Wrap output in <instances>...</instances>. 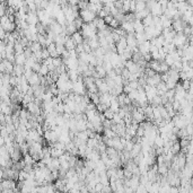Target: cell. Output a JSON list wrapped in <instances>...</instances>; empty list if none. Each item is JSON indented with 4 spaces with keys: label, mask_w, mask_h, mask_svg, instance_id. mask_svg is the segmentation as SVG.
<instances>
[{
    "label": "cell",
    "mask_w": 193,
    "mask_h": 193,
    "mask_svg": "<svg viewBox=\"0 0 193 193\" xmlns=\"http://www.w3.org/2000/svg\"><path fill=\"white\" fill-rule=\"evenodd\" d=\"M79 32L81 33L83 38H85V40H89V38H94V36L97 35V29H96L95 25H93L92 22H90V23L83 24V26H81V29H79Z\"/></svg>",
    "instance_id": "6da1fadb"
},
{
    "label": "cell",
    "mask_w": 193,
    "mask_h": 193,
    "mask_svg": "<svg viewBox=\"0 0 193 193\" xmlns=\"http://www.w3.org/2000/svg\"><path fill=\"white\" fill-rule=\"evenodd\" d=\"M96 16H97V15L95 14V13L90 11V10L87 9V8L79 10V17L81 18V20H83L84 23H90Z\"/></svg>",
    "instance_id": "7a4b0ae2"
},
{
    "label": "cell",
    "mask_w": 193,
    "mask_h": 193,
    "mask_svg": "<svg viewBox=\"0 0 193 193\" xmlns=\"http://www.w3.org/2000/svg\"><path fill=\"white\" fill-rule=\"evenodd\" d=\"M172 43H173L176 47H181L182 45H184L185 43H188V36H186V35H184L182 32L176 33L175 34V36L173 38Z\"/></svg>",
    "instance_id": "3957f363"
},
{
    "label": "cell",
    "mask_w": 193,
    "mask_h": 193,
    "mask_svg": "<svg viewBox=\"0 0 193 193\" xmlns=\"http://www.w3.org/2000/svg\"><path fill=\"white\" fill-rule=\"evenodd\" d=\"M25 20L29 23V25H36L40 22L38 15H36V11H27Z\"/></svg>",
    "instance_id": "277c9868"
},
{
    "label": "cell",
    "mask_w": 193,
    "mask_h": 193,
    "mask_svg": "<svg viewBox=\"0 0 193 193\" xmlns=\"http://www.w3.org/2000/svg\"><path fill=\"white\" fill-rule=\"evenodd\" d=\"M185 25H188V24L179 18V19H176V20H173V22H172V29H174L176 33H179V32H183V29Z\"/></svg>",
    "instance_id": "5b68a950"
},
{
    "label": "cell",
    "mask_w": 193,
    "mask_h": 193,
    "mask_svg": "<svg viewBox=\"0 0 193 193\" xmlns=\"http://www.w3.org/2000/svg\"><path fill=\"white\" fill-rule=\"evenodd\" d=\"M120 27L125 32V33H134L133 31V25H132V22H129V20H123L120 23Z\"/></svg>",
    "instance_id": "8992f818"
},
{
    "label": "cell",
    "mask_w": 193,
    "mask_h": 193,
    "mask_svg": "<svg viewBox=\"0 0 193 193\" xmlns=\"http://www.w3.org/2000/svg\"><path fill=\"white\" fill-rule=\"evenodd\" d=\"M149 11H150V14L152 16H160V15H163V8L158 4V1H156L155 4L152 5V7L149 9Z\"/></svg>",
    "instance_id": "52a82bcc"
},
{
    "label": "cell",
    "mask_w": 193,
    "mask_h": 193,
    "mask_svg": "<svg viewBox=\"0 0 193 193\" xmlns=\"http://www.w3.org/2000/svg\"><path fill=\"white\" fill-rule=\"evenodd\" d=\"M132 25H133L134 33H141V32L145 31V26H143V24L141 23L140 19H134V20L132 22Z\"/></svg>",
    "instance_id": "ba28073f"
},
{
    "label": "cell",
    "mask_w": 193,
    "mask_h": 193,
    "mask_svg": "<svg viewBox=\"0 0 193 193\" xmlns=\"http://www.w3.org/2000/svg\"><path fill=\"white\" fill-rule=\"evenodd\" d=\"M159 20L161 26H163V29H165V27H170V26H172V22H173V20L170 18H168V17H166L164 14L159 16Z\"/></svg>",
    "instance_id": "9c48e42d"
},
{
    "label": "cell",
    "mask_w": 193,
    "mask_h": 193,
    "mask_svg": "<svg viewBox=\"0 0 193 193\" xmlns=\"http://www.w3.org/2000/svg\"><path fill=\"white\" fill-rule=\"evenodd\" d=\"M29 86H34V85H40V75L38 72H33V75L29 77V79L27 80Z\"/></svg>",
    "instance_id": "30bf717a"
},
{
    "label": "cell",
    "mask_w": 193,
    "mask_h": 193,
    "mask_svg": "<svg viewBox=\"0 0 193 193\" xmlns=\"http://www.w3.org/2000/svg\"><path fill=\"white\" fill-rule=\"evenodd\" d=\"M70 38L74 40V42H75L76 44H80V43L84 42V38H83V35H81V33H80L79 31H76L74 34H71Z\"/></svg>",
    "instance_id": "8fae6325"
},
{
    "label": "cell",
    "mask_w": 193,
    "mask_h": 193,
    "mask_svg": "<svg viewBox=\"0 0 193 193\" xmlns=\"http://www.w3.org/2000/svg\"><path fill=\"white\" fill-rule=\"evenodd\" d=\"M23 74H24V65H14V69H13L11 75L20 77Z\"/></svg>",
    "instance_id": "7c38bea8"
},
{
    "label": "cell",
    "mask_w": 193,
    "mask_h": 193,
    "mask_svg": "<svg viewBox=\"0 0 193 193\" xmlns=\"http://www.w3.org/2000/svg\"><path fill=\"white\" fill-rule=\"evenodd\" d=\"M26 61V57L24 53H15V65H24Z\"/></svg>",
    "instance_id": "4fadbf2b"
},
{
    "label": "cell",
    "mask_w": 193,
    "mask_h": 193,
    "mask_svg": "<svg viewBox=\"0 0 193 193\" xmlns=\"http://www.w3.org/2000/svg\"><path fill=\"white\" fill-rule=\"evenodd\" d=\"M2 63H4V66H5L6 72L11 75V72H13V69H14V65H15V63L8 61L7 59H4V60H2Z\"/></svg>",
    "instance_id": "5bb4252c"
},
{
    "label": "cell",
    "mask_w": 193,
    "mask_h": 193,
    "mask_svg": "<svg viewBox=\"0 0 193 193\" xmlns=\"http://www.w3.org/2000/svg\"><path fill=\"white\" fill-rule=\"evenodd\" d=\"M141 23L143 24V26H151L154 25V20H152V15L148 14L146 17H143L141 19Z\"/></svg>",
    "instance_id": "9a60e30c"
},
{
    "label": "cell",
    "mask_w": 193,
    "mask_h": 193,
    "mask_svg": "<svg viewBox=\"0 0 193 193\" xmlns=\"http://www.w3.org/2000/svg\"><path fill=\"white\" fill-rule=\"evenodd\" d=\"M97 143H98V140L94 137V138H88V139H87V141H86V146L88 147V148L95 149L96 146H97Z\"/></svg>",
    "instance_id": "2e32d148"
},
{
    "label": "cell",
    "mask_w": 193,
    "mask_h": 193,
    "mask_svg": "<svg viewBox=\"0 0 193 193\" xmlns=\"http://www.w3.org/2000/svg\"><path fill=\"white\" fill-rule=\"evenodd\" d=\"M67 74H68V77H69V79L71 81H76V80L78 79V76L79 74L77 72V70H72V69H68L67 70Z\"/></svg>",
    "instance_id": "e0dca14e"
},
{
    "label": "cell",
    "mask_w": 193,
    "mask_h": 193,
    "mask_svg": "<svg viewBox=\"0 0 193 193\" xmlns=\"http://www.w3.org/2000/svg\"><path fill=\"white\" fill-rule=\"evenodd\" d=\"M95 71L97 72V75L99 76V78H105L106 77V71H105V69L103 68V66H99V65H97V66H95Z\"/></svg>",
    "instance_id": "ac0fdd59"
},
{
    "label": "cell",
    "mask_w": 193,
    "mask_h": 193,
    "mask_svg": "<svg viewBox=\"0 0 193 193\" xmlns=\"http://www.w3.org/2000/svg\"><path fill=\"white\" fill-rule=\"evenodd\" d=\"M170 150L174 154V155H176L177 152H179V150H181V146H179V140H176V141H173V143H172V146H170Z\"/></svg>",
    "instance_id": "d6986e66"
},
{
    "label": "cell",
    "mask_w": 193,
    "mask_h": 193,
    "mask_svg": "<svg viewBox=\"0 0 193 193\" xmlns=\"http://www.w3.org/2000/svg\"><path fill=\"white\" fill-rule=\"evenodd\" d=\"M23 160L25 161V164L26 165H33L34 163H36V161H34V159H33V157L29 155V152H26V154H24L23 155Z\"/></svg>",
    "instance_id": "ffe728a7"
},
{
    "label": "cell",
    "mask_w": 193,
    "mask_h": 193,
    "mask_svg": "<svg viewBox=\"0 0 193 193\" xmlns=\"http://www.w3.org/2000/svg\"><path fill=\"white\" fill-rule=\"evenodd\" d=\"M97 89H98V93H107L108 92V86L104 79L99 85H97Z\"/></svg>",
    "instance_id": "44dd1931"
},
{
    "label": "cell",
    "mask_w": 193,
    "mask_h": 193,
    "mask_svg": "<svg viewBox=\"0 0 193 193\" xmlns=\"http://www.w3.org/2000/svg\"><path fill=\"white\" fill-rule=\"evenodd\" d=\"M29 50L32 51V53H34V52L36 51H40V50H42V45L40 44L38 42H32L31 44H29Z\"/></svg>",
    "instance_id": "7402d4cb"
},
{
    "label": "cell",
    "mask_w": 193,
    "mask_h": 193,
    "mask_svg": "<svg viewBox=\"0 0 193 193\" xmlns=\"http://www.w3.org/2000/svg\"><path fill=\"white\" fill-rule=\"evenodd\" d=\"M164 139L160 137V134H157V136L155 137V139H154V145H155L156 147H163L164 146Z\"/></svg>",
    "instance_id": "603a6c76"
},
{
    "label": "cell",
    "mask_w": 193,
    "mask_h": 193,
    "mask_svg": "<svg viewBox=\"0 0 193 193\" xmlns=\"http://www.w3.org/2000/svg\"><path fill=\"white\" fill-rule=\"evenodd\" d=\"M181 85H182V87H183V88H184L185 90L192 89V80H190V79H184V80H182Z\"/></svg>",
    "instance_id": "cb8c5ba5"
},
{
    "label": "cell",
    "mask_w": 193,
    "mask_h": 193,
    "mask_svg": "<svg viewBox=\"0 0 193 193\" xmlns=\"http://www.w3.org/2000/svg\"><path fill=\"white\" fill-rule=\"evenodd\" d=\"M134 38H136L138 44H140V43H142L143 41H146L147 40L146 35H145L143 32H141V33H134Z\"/></svg>",
    "instance_id": "d4e9b609"
},
{
    "label": "cell",
    "mask_w": 193,
    "mask_h": 193,
    "mask_svg": "<svg viewBox=\"0 0 193 193\" xmlns=\"http://www.w3.org/2000/svg\"><path fill=\"white\" fill-rule=\"evenodd\" d=\"M165 84H166V87H167V89H174L176 84H177V81L176 80H173L168 78V79L165 81Z\"/></svg>",
    "instance_id": "484cf974"
},
{
    "label": "cell",
    "mask_w": 193,
    "mask_h": 193,
    "mask_svg": "<svg viewBox=\"0 0 193 193\" xmlns=\"http://www.w3.org/2000/svg\"><path fill=\"white\" fill-rule=\"evenodd\" d=\"M24 49H25V47H24L23 45H22V44L18 42V41H16V42L14 43V51H15V53H23Z\"/></svg>",
    "instance_id": "4316f807"
},
{
    "label": "cell",
    "mask_w": 193,
    "mask_h": 193,
    "mask_svg": "<svg viewBox=\"0 0 193 193\" xmlns=\"http://www.w3.org/2000/svg\"><path fill=\"white\" fill-rule=\"evenodd\" d=\"M145 8H146V2H143L142 0H136V11H140Z\"/></svg>",
    "instance_id": "83f0119b"
},
{
    "label": "cell",
    "mask_w": 193,
    "mask_h": 193,
    "mask_svg": "<svg viewBox=\"0 0 193 193\" xmlns=\"http://www.w3.org/2000/svg\"><path fill=\"white\" fill-rule=\"evenodd\" d=\"M72 24L76 26V29H77V31H79L80 29H81V26H83V24H84V22L81 20V18H80L79 16H77L75 18V20L72 22Z\"/></svg>",
    "instance_id": "f1b7e54d"
},
{
    "label": "cell",
    "mask_w": 193,
    "mask_h": 193,
    "mask_svg": "<svg viewBox=\"0 0 193 193\" xmlns=\"http://www.w3.org/2000/svg\"><path fill=\"white\" fill-rule=\"evenodd\" d=\"M112 123L113 124H120V123H124L123 122V119L119 115V113H114V115H113V118H112Z\"/></svg>",
    "instance_id": "f546056e"
},
{
    "label": "cell",
    "mask_w": 193,
    "mask_h": 193,
    "mask_svg": "<svg viewBox=\"0 0 193 193\" xmlns=\"http://www.w3.org/2000/svg\"><path fill=\"white\" fill-rule=\"evenodd\" d=\"M103 115H104V118L105 119H108V120H112V118H113V115H114V112L111 110L110 107H107L105 111L103 112Z\"/></svg>",
    "instance_id": "4dcf8cb0"
},
{
    "label": "cell",
    "mask_w": 193,
    "mask_h": 193,
    "mask_svg": "<svg viewBox=\"0 0 193 193\" xmlns=\"http://www.w3.org/2000/svg\"><path fill=\"white\" fill-rule=\"evenodd\" d=\"M47 74H49L47 66H45L44 63H41V68H40V71H38V75L40 76H47Z\"/></svg>",
    "instance_id": "1f68e13d"
},
{
    "label": "cell",
    "mask_w": 193,
    "mask_h": 193,
    "mask_svg": "<svg viewBox=\"0 0 193 193\" xmlns=\"http://www.w3.org/2000/svg\"><path fill=\"white\" fill-rule=\"evenodd\" d=\"M164 61H165V63H166L167 66L170 67L172 65H173V63H174V59H173V58L170 57V54L167 53V54L165 56V58H164Z\"/></svg>",
    "instance_id": "d6a6232c"
},
{
    "label": "cell",
    "mask_w": 193,
    "mask_h": 193,
    "mask_svg": "<svg viewBox=\"0 0 193 193\" xmlns=\"http://www.w3.org/2000/svg\"><path fill=\"white\" fill-rule=\"evenodd\" d=\"M127 95H128V97L131 99V101H134V99L137 98V96H138V90H137V89H131Z\"/></svg>",
    "instance_id": "836d02e7"
},
{
    "label": "cell",
    "mask_w": 193,
    "mask_h": 193,
    "mask_svg": "<svg viewBox=\"0 0 193 193\" xmlns=\"http://www.w3.org/2000/svg\"><path fill=\"white\" fill-rule=\"evenodd\" d=\"M63 62H62V59L60 57H57V58H52V65L56 67V68H58V67L60 66V65H62Z\"/></svg>",
    "instance_id": "e575fe53"
},
{
    "label": "cell",
    "mask_w": 193,
    "mask_h": 193,
    "mask_svg": "<svg viewBox=\"0 0 193 193\" xmlns=\"http://www.w3.org/2000/svg\"><path fill=\"white\" fill-rule=\"evenodd\" d=\"M56 50H57L58 54L61 57L62 53L66 51V47H65V45H63V44H56Z\"/></svg>",
    "instance_id": "d590c367"
},
{
    "label": "cell",
    "mask_w": 193,
    "mask_h": 193,
    "mask_svg": "<svg viewBox=\"0 0 193 193\" xmlns=\"http://www.w3.org/2000/svg\"><path fill=\"white\" fill-rule=\"evenodd\" d=\"M87 4H88V1L87 0H79V2H78V9L81 10V9H86L87 8Z\"/></svg>",
    "instance_id": "8d00e7d4"
},
{
    "label": "cell",
    "mask_w": 193,
    "mask_h": 193,
    "mask_svg": "<svg viewBox=\"0 0 193 193\" xmlns=\"http://www.w3.org/2000/svg\"><path fill=\"white\" fill-rule=\"evenodd\" d=\"M159 67H160V74H161V72H166V71L170 69V67L165 63L164 60H163V61H159Z\"/></svg>",
    "instance_id": "74e56055"
},
{
    "label": "cell",
    "mask_w": 193,
    "mask_h": 193,
    "mask_svg": "<svg viewBox=\"0 0 193 193\" xmlns=\"http://www.w3.org/2000/svg\"><path fill=\"white\" fill-rule=\"evenodd\" d=\"M6 10H7V5H6V1L5 2H0V17L6 15Z\"/></svg>",
    "instance_id": "f35d334b"
},
{
    "label": "cell",
    "mask_w": 193,
    "mask_h": 193,
    "mask_svg": "<svg viewBox=\"0 0 193 193\" xmlns=\"http://www.w3.org/2000/svg\"><path fill=\"white\" fill-rule=\"evenodd\" d=\"M128 85L130 86V88L131 89H137L138 87H139V83H138V80H131V81H129L128 83Z\"/></svg>",
    "instance_id": "ab89813d"
},
{
    "label": "cell",
    "mask_w": 193,
    "mask_h": 193,
    "mask_svg": "<svg viewBox=\"0 0 193 193\" xmlns=\"http://www.w3.org/2000/svg\"><path fill=\"white\" fill-rule=\"evenodd\" d=\"M108 26H110V27H111L112 29H116V27H119V26H120V23H119L118 20H116V19H115V18L113 17V19L111 20V23L108 24Z\"/></svg>",
    "instance_id": "60d3db41"
},
{
    "label": "cell",
    "mask_w": 193,
    "mask_h": 193,
    "mask_svg": "<svg viewBox=\"0 0 193 193\" xmlns=\"http://www.w3.org/2000/svg\"><path fill=\"white\" fill-rule=\"evenodd\" d=\"M41 54H42V60L47 59V58L50 57V53H49V51L47 50V47H42V50H41Z\"/></svg>",
    "instance_id": "b9f144b4"
},
{
    "label": "cell",
    "mask_w": 193,
    "mask_h": 193,
    "mask_svg": "<svg viewBox=\"0 0 193 193\" xmlns=\"http://www.w3.org/2000/svg\"><path fill=\"white\" fill-rule=\"evenodd\" d=\"M40 68H41V63H40V62H34L33 66H32V70H33L34 72H38V74Z\"/></svg>",
    "instance_id": "7bdbcfd3"
},
{
    "label": "cell",
    "mask_w": 193,
    "mask_h": 193,
    "mask_svg": "<svg viewBox=\"0 0 193 193\" xmlns=\"http://www.w3.org/2000/svg\"><path fill=\"white\" fill-rule=\"evenodd\" d=\"M5 59H7L8 61H10V62H13V63H14V62H15V53H6Z\"/></svg>",
    "instance_id": "ee69618b"
},
{
    "label": "cell",
    "mask_w": 193,
    "mask_h": 193,
    "mask_svg": "<svg viewBox=\"0 0 193 193\" xmlns=\"http://www.w3.org/2000/svg\"><path fill=\"white\" fill-rule=\"evenodd\" d=\"M136 11V0H130V10L129 13H134Z\"/></svg>",
    "instance_id": "f6af8a7d"
},
{
    "label": "cell",
    "mask_w": 193,
    "mask_h": 193,
    "mask_svg": "<svg viewBox=\"0 0 193 193\" xmlns=\"http://www.w3.org/2000/svg\"><path fill=\"white\" fill-rule=\"evenodd\" d=\"M112 19H113V16H112L111 14H108V15H106V16L104 17L103 20H104V23L106 24V25H108V24L111 23V20H112Z\"/></svg>",
    "instance_id": "bcb514c9"
},
{
    "label": "cell",
    "mask_w": 193,
    "mask_h": 193,
    "mask_svg": "<svg viewBox=\"0 0 193 193\" xmlns=\"http://www.w3.org/2000/svg\"><path fill=\"white\" fill-rule=\"evenodd\" d=\"M103 185L104 184H102L101 182L95 184V192H102V190H103Z\"/></svg>",
    "instance_id": "7dc6e473"
},
{
    "label": "cell",
    "mask_w": 193,
    "mask_h": 193,
    "mask_svg": "<svg viewBox=\"0 0 193 193\" xmlns=\"http://www.w3.org/2000/svg\"><path fill=\"white\" fill-rule=\"evenodd\" d=\"M76 52L79 54V53H81V52H84V47H83V43H80V44H77L75 47Z\"/></svg>",
    "instance_id": "c3c4849f"
},
{
    "label": "cell",
    "mask_w": 193,
    "mask_h": 193,
    "mask_svg": "<svg viewBox=\"0 0 193 193\" xmlns=\"http://www.w3.org/2000/svg\"><path fill=\"white\" fill-rule=\"evenodd\" d=\"M111 36H112V38H113V42L114 43H116L119 40H120V35H118V34L115 33V32H113V31L111 32Z\"/></svg>",
    "instance_id": "681fc988"
},
{
    "label": "cell",
    "mask_w": 193,
    "mask_h": 193,
    "mask_svg": "<svg viewBox=\"0 0 193 193\" xmlns=\"http://www.w3.org/2000/svg\"><path fill=\"white\" fill-rule=\"evenodd\" d=\"M6 36V31L0 26V40H4Z\"/></svg>",
    "instance_id": "f907efd6"
},
{
    "label": "cell",
    "mask_w": 193,
    "mask_h": 193,
    "mask_svg": "<svg viewBox=\"0 0 193 193\" xmlns=\"http://www.w3.org/2000/svg\"><path fill=\"white\" fill-rule=\"evenodd\" d=\"M130 90H131V88H130V86L128 85V84L127 85H123V93H124V94H128Z\"/></svg>",
    "instance_id": "816d5d0a"
},
{
    "label": "cell",
    "mask_w": 193,
    "mask_h": 193,
    "mask_svg": "<svg viewBox=\"0 0 193 193\" xmlns=\"http://www.w3.org/2000/svg\"><path fill=\"white\" fill-rule=\"evenodd\" d=\"M102 192H112V190L110 188V185H103V190Z\"/></svg>",
    "instance_id": "f5cc1de1"
},
{
    "label": "cell",
    "mask_w": 193,
    "mask_h": 193,
    "mask_svg": "<svg viewBox=\"0 0 193 193\" xmlns=\"http://www.w3.org/2000/svg\"><path fill=\"white\" fill-rule=\"evenodd\" d=\"M185 1L188 2V5H190V6L193 5V0H185Z\"/></svg>",
    "instance_id": "db71d44e"
},
{
    "label": "cell",
    "mask_w": 193,
    "mask_h": 193,
    "mask_svg": "<svg viewBox=\"0 0 193 193\" xmlns=\"http://www.w3.org/2000/svg\"><path fill=\"white\" fill-rule=\"evenodd\" d=\"M87 1H88V2H98V0H87Z\"/></svg>",
    "instance_id": "11a10c76"
},
{
    "label": "cell",
    "mask_w": 193,
    "mask_h": 193,
    "mask_svg": "<svg viewBox=\"0 0 193 193\" xmlns=\"http://www.w3.org/2000/svg\"><path fill=\"white\" fill-rule=\"evenodd\" d=\"M2 60H4V58H2V54H1V53H0V62L2 61Z\"/></svg>",
    "instance_id": "9f6ffc18"
},
{
    "label": "cell",
    "mask_w": 193,
    "mask_h": 193,
    "mask_svg": "<svg viewBox=\"0 0 193 193\" xmlns=\"http://www.w3.org/2000/svg\"><path fill=\"white\" fill-rule=\"evenodd\" d=\"M6 0H0V2H5Z\"/></svg>",
    "instance_id": "6f0895ef"
},
{
    "label": "cell",
    "mask_w": 193,
    "mask_h": 193,
    "mask_svg": "<svg viewBox=\"0 0 193 193\" xmlns=\"http://www.w3.org/2000/svg\"><path fill=\"white\" fill-rule=\"evenodd\" d=\"M142 1H143V2H147V1H148V0H142Z\"/></svg>",
    "instance_id": "680465c9"
}]
</instances>
